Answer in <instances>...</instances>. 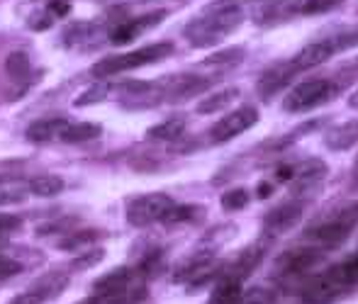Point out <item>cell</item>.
Listing matches in <instances>:
<instances>
[{"label":"cell","instance_id":"1","mask_svg":"<svg viewBox=\"0 0 358 304\" xmlns=\"http://www.w3.org/2000/svg\"><path fill=\"white\" fill-rule=\"evenodd\" d=\"M215 13L210 15H200V17L190 20L183 29V37L190 47L195 49H210L222 44L231 32L241 27L244 22V10L239 5H224L222 3L220 8L213 5Z\"/></svg>","mask_w":358,"mask_h":304},{"label":"cell","instance_id":"2","mask_svg":"<svg viewBox=\"0 0 358 304\" xmlns=\"http://www.w3.org/2000/svg\"><path fill=\"white\" fill-rule=\"evenodd\" d=\"M356 224H358V202H349V205L336 207L331 215L317 219L312 226H307L305 239L315 241L317 248H334L349 239Z\"/></svg>","mask_w":358,"mask_h":304},{"label":"cell","instance_id":"3","mask_svg":"<svg viewBox=\"0 0 358 304\" xmlns=\"http://www.w3.org/2000/svg\"><path fill=\"white\" fill-rule=\"evenodd\" d=\"M173 42H159V44H149V47L134 49L127 54H115V57H103L100 61H95L90 66V73L95 78H110V75L117 73H127V71L142 68L149 64H159V61L169 59L173 54Z\"/></svg>","mask_w":358,"mask_h":304},{"label":"cell","instance_id":"4","mask_svg":"<svg viewBox=\"0 0 358 304\" xmlns=\"http://www.w3.org/2000/svg\"><path fill=\"white\" fill-rule=\"evenodd\" d=\"M341 90V83H334L331 78H312V80H302V83L292 85L287 90V95L283 98V110L292 115L300 113H310L315 108L336 100Z\"/></svg>","mask_w":358,"mask_h":304},{"label":"cell","instance_id":"5","mask_svg":"<svg viewBox=\"0 0 358 304\" xmlns=\"http://www.w3.org/2000/svg\"><path fill=\"white\" fill-rule=\"evenodd\" d=\"M351 290H354V285H349L339 275V270L331 266L329 270L307 277L300 290V297L302 304H331V302H339L341 297H346Z\"/></svg>","mask_w":358,"mask_h":304},{"label":"cell","instance_id":"6","mask_svg":"<svg viewBox=\"0 0 358 304\" xmlns=\"http://www.w3.org/2000/svg\"><path fill=\"white\" fill-rule=\"evenodd\" d=\"M173 197L166 195V192H149V195H139L134 200H129L127 205V222L137 229L149 226L154 222L164 219L166 212L173 207Z\"/></svg>","mask_w":358,"mask_h":304},{"label":"cell","instance_id":"7","mask_svg":"<svg viewBox=\"0 0 358 304\" xmlns=\"http://www.w3.org/2000/svg\"><path fill=\"white\" fill-rule=\"evenodd\" d=\"M322 261H324V248H292V251H285L283 256H278L275 275L283 277V280H297V277L315 270Z\"/></svg>","mask_w":358,"mask_h":304},{"label":"cell","instance_id":"8","mask_svg":"<svg viewBox=\"0 0 358 304\" xmlns=\"http://www.w3.org/2000/svg\"><path fill=\"white\" fill-rule=\"evenodd\" d=\"M69 280H71L69 273L49 270V273H44L42 277H37L22 295H17L10 304H47V302L57 300V297L66 290Z\"/></svg>","mask_w":358,"mask_h":304},{"label":"cell","instance_id":"9","mask_svg":"<svg viewBox=\"0 0 358 304\" xmlns=\"http://www.w3.org/2000/svg\"><path fill=\"white\" fill-rule=\"evenodd\" d=\"M213 85H215V78H203V75H190V73L171 75V78L164 80L166 103H171V105L188 103V100L198 98V95H205Z\"/></svg>","mask_w":358,"mask_h":304},{"label":"cell","instance_id":"10","mask_svg":"<svg viewBox=\"0 0 358 304\" xmlns=\"http://www.w3.org/2000/svg\"><path fill=\"white\" fill-rule=\"evenodd\" d=\"M259 122V110L251 108V105H244V108L234 110V113L224 115L217 124L210 129V141L213 144H224V141H231L234 136L244 134L246 129Z\"/></svg>","mask_w":358,"mask_h":304},{"label":"cell","instance_id":"11","mask_svg":"<svg viewBox=\"0 0 358 304\" xmlns=\"http://www.w3.org/2000/svg\"><path fill=\"white\" fill-rule=\"evenodd\" d=\"M302 215H305V200L283 202L275 210L266 212L264 217L266 236H283L287 231H292L302 222Z\"/></svg>","mask_w":358,"mask_h":304},{"label":"cell","instance_id":"12","mask_svg":"<svg viewBox=\"0 0 358 304\" xmlns=\"http://www.w3.org/2000/svg\"><path fill=\"white\" fill-rule=\"evenodd\" d=\"M329 168L322 159H307L302 164L292 166V178H290V190L292 195H297V200H302V195H310L322 185V180L327 178Z\"/></svg>","mask_w":358,"mask_h":304},{"label":"cell","instance_id":"13","mask_svg":"<svg viewBox=\"0 0 358 304\" xmlns=\"http://www.w3.org/2000/svg\"><path fill=\"white\" fill-rule=\"evenodd\" d=\"M297 73H300V71L295 68L292 59L290 61H278V64L268 66V68L259 75V80H256V90H259V95L264 100H271L275 93L285 90L287 85L295 80Z\"/></svg>","mask_w":358,"mask_h":304},{"label":"cell","instance_id":"14","mask_svg":"<svg viewBox=\"0 0 358 304\" xmlns=\"http://www.w3.org/2000/svg\"><path fill=\"white\" fill-rule=\"evenodd\" d=\"M339 52V44H336L334 34L331 37H324V39H317V42H310L307 47H302L300 52L292 57V64L295 68L300 71H310V68H317V66L327 64L331 57H336Z\"/></svg>","mask_w":358,"mask_h":304},{"label":"cell","instance_id":"15","mask_svg":"<svg viewBox=\"0 0 358 304\" xmlns=\"http://www.w3.org/2000/svg\"><path fill=\"white\" fill-rule=\"evenodd\" d=\"M166 15H169L166 10H156V13L142 15V17H134V20H127V22L117 24V27L110 32V44H115V47H124V44L134 42L142 32L164 22Z\"/></svg>","mask_w":358,"mask_h":304},{"label":"cell","instance_id":"16","mask_svg":"<svg viewBox=\"0 0 358 304\" xmlns=\"http://www.w3.org/2000/svg\"><path fill=\"white\" fill-rule=\"evenodd\" d=\"M134 282H146V277L139 270H132V268H115V270L105 273L103 277L93 282V295H98L100 300H108V297L117 295L120 290L134 285Z\"/></svg>","mask_w":358,"mask_h":304},{"label":"cell","instance_id":"17","mask_svg":"<svg viewBox=\"0 0 358 304\" xmlns=\"http://www.w3.org/2000/svg\"><path fill=\"white\" fill-rule=\"evenodd\" d=\"M264 256H266V248L261 246V243H254V246L241 248V251L236 253L234 261L227 263V266H222L220 275L231 277V280L244 282L246 277H249L251 273H254L256 268L261 266V261H264Z\"/></svg>","mask_w":358,"mask_h":304},{"label":"cell","instance_id":"18","mask_svg":"<svg viewBox=\"0 0 358 304\" xmlns=\"http://www.w3.org/2000/svg\"><path fill=\"white\" fill-rule=\"evenodd\" d=\"M69 124H71V122L66 117L54 115V117L32 122V124L27 126V131H24V136H27V141H32V144H47V141L62 139V134L66 131Z\"/></svg>","mask_w":358,"mask_h":304},{"label":"cell","instance_id":"19","mask_svg":"<svg viewBox=\"0 0 358 304\" xmlns=\"http://www.w3.org/2000/svg\"><path fill=\"white\" fill-rule=\"evenodd\" d=\"M358 144V120H346L324 131V146L329 151H349Z\"/></svg>","mask_w":358,"mask_h":304},{"label":"cell","instance_id":"20","mask_svg":"<svg viewBox=\"0 0 358 304\" xmlns=\"http://www.w3.org/2000/svg\"><path fill=\"white\" fill-rule=\"evenodd\" d=\"M239 98V88H222L213 95H205L198 103V115H215L220 110H227L234 100Z\"/></svg>","mask_w":358,"mask_h":304},{"label":"cell","instance_id":"21","mask_svg":"<svg viewBox=\"0 0 358 304\" xmlns=\"http://www.w3.org/2000/svg\"><path fill=\"white\" fill-rule=\"evenodd\" d=\"M217 280L213 295H210V302L208 304H236L244 295L241 290V282L239 280H231V277H224V275H217Z\"/></svg>","mask_w":358,"mask_h":304},{"label":"cell","instance_id":"22","mask_svg":"<svg viewBox=\"0 0 358 304\" xmlns=\"http://www.w3.org/2000/svg\"><path fill=\"white\" fill-rule=\"evenodd\" d=\"M185 131V120L183 117H169L161 124H154L146 129V139L149 141H176L178 136H183Z\"/></svg>","mask_w":358,"mask_h":304},{"label":"cell","instance_id":"23","mask_svg":"<svg viewBox=\"0 0 358 304\" xmlns=\"http://www.w3.org/2000/svg\"><path fill=\"white\" fill-rule=\"evenodd\" d=\"M205 217L203 205H173L164 215V224L176 226V224H190V222H200Z\"/></svg>","mask_w":358,"mask_h":304},{"label":"cell","instance_id":"24","mask_svg":"<svg viewBox=\"0 0 358 304\" xmlns=\"http://www.w3.org/2000/svg\"><path fill=\"white\" fill-rule=\"evenodd\" d=\"M29 192L37 197H57L59 192H64L66 182H64L62 175H54V173H42L37 178H32L27 182Z\"/></svg>","mask_w":358,"mask_h":304},{"label":"cell","instance_id":"25","mask_svg":"<svg viewBox=\"0 0 358 304\" xmlns=\"http://www.w3.org/2000/svg\"><path fill=\"white\" fill-rule=\"evenodd\" d=\"M103 134V126L93 122H80V124H69L66 131L62 134V141L66 144H80V141H93Z\"/></svg>","mask_w":358,"mask_h":304},{"label":"cell","instance_id":"26","mask_svg":"<svg viewBox=\"0 0 358 304\" xmlns=\"http://www.w3.org/2000/svg\"><path fill=\"white\" fill-rule=\"evenodd\" d=\"M103 236V231L100 229H83V231H69L66 236H64L62 241H59V248H64V251H80L83 246H90V243H95Z\"/></svg>","mask_w":358,"mask_h":304},{"label":"cell","instance_id":"27","mask_svg":"<svg viewBox=\"0 0 358 304\" xmlns=\"http://www.w3.org/2000/svg\"><path fill=\"white\" fill-rule=\"evenodd\" d=\"M29 195V187L24 182H10L0 178V207L22 205Z\"/></svg>","mask_w":358,"mask_h":304},{"label":"cell","instance_id":"28","mask_svg":"<svg viewBox=\"0 0 358 304\" xmlns=\"http://www.w3.org/2000/svg\"><path fill=\"white\" fill-rule=\"evenodd\" d=\"M249 202H251V195L246 187H231V190L222 192L220 205L224 212H241Z\"/></svg>","mask_w":358,"mask_h":304},{"label":"cell","instance_id":"29","mask_svg":"<svg viewBox=\"0 0 358 304\" xmlns=\"http://www.w3.org/2000/svg\"><path fill=\"white\" fill-rule=\"evenodd\" d=\"M108 93H110V83H95V85H90L88 90H83V93L78 95V98L73 100V108H88V105H98V103H103L105 98H108Z\"/></svg>","mask_w":358,"mask_h":304},{"label":"cell","instance_id":"30","mask_svg":"<svg viewBox=\"0 0 358 304\" xmlns=\"http://www.w3.org/2000/svg\"><path fill=\"white\" fill-rule=\"evenodd\" d=\"M5 71L10 78H24L29 73V57L24 52H13L5 59Z\"/></svg>","mask_w":358,"mask_h":304},{"label":"cell","instance_id":"31","mask_svg":"<svg viewBox=\"0 0 358 304\" xmlns=\"http://www.w3.org/2000/svg\"><path fill=\"white\" fill-rule=\"evenodd\" d=\"M105 258V251L103 248H90V251H80V256H76L69 268L71 270H88V268H95L100 261Z\"/></svg>","mask_w":358,"mask_h":304},{"label":"cell","instance_id":"32","mask_svg":"<svg viewBox=\"0 0 358 304\" xmlns=\"http://www.w3.org/2000/svg\"><path fill=\"white\" fill-rule=\"evenodd\" d=\"M244 47H231V49H224V52H217L215 57L205 59L203 64L205 66H231V64H239L244 61Z\"/></svg>","mask_w":358,"mask_h":304},{"label":"cell","instance_id":"33","mask_svg":"<svg viewBox=\"0 0 358 304\" xmlns=\"http://www.w3.org/2000/svg\"><path fill=\"white\" fill-rule=\"evenodd\" d=\"M341 3H344V0H305V3L297 8V13L307 15V17H312V15H324V13H331L334 8H339Z\"/></svg>","mask_w":358,"mask_h":304},{"label":"cell","instance_id":"34","mask_svg":"<svg viewBox=\"0 0 358 304\" xmlns=\"http://www.w3.org/2000/svg\"><path fill=\"white\" fill-rule=\"evenodd\" d=\"M20 273H22V266L17 261H13L8 256H0V280H8V277H15Z\"/></svg>","mask_w":358,"mask_h":304},{"label":"cell","instance_id":"35","mask_svg":"<svg viewBox=\"0 0 358 304\" xmlns=\"http://www.w3.org/2000/svg\"><path fill=\"white\" fill-rule=\"evenodd\" d=\"M27 24H29V29H34V32H47V29L54 24V17L49 13H42V15L37 13L27 20Z\"/></svg>","mask_w":358,"mask_h":304},{"label":"cell","instance_id":"36","mask_svg":"<svg viewBox=\"0 0 358 304\" xmlns=\"http://www.w3.org/2000/svg\"><path fill=\"white\" fill-rule=\"evenodd\" d=\"M76 219H66V222H49V224H39L37 226V236H49L57 234V231H66V226H71Z\"/></svg>","mask_w":358,"mask_h":304},{"label":"cell","instance_id":"37","mask_svg":"<svg viewBox=\"0 0 358 304\" xmlns=\"http://www.w3.org/2000/svg\"><path fill=\"white\" fill-rule=\"evenodd\" d=\"M47 13L52 15V17H66V15L71 13V3H66V0H49Z\"/></svg>","mask_w":358,"mask_h":304},{"label":"cell","instance_id":"38","mask_svg":"<svg viewBox=\"0 0 358 304\" xmlns=\"http://www.w3.org/2000/svg\"><path fill=\"white\" fill-rule=\"evenodd\" d=\"M22 224V219L15 215H8V212H0V234H8V231L17 229Z\"/></svg>","mask_w":358,"mask_h":304},{"label":"cell","instance_id":"39","mask_svg":"<svg viewBox=\"0 0 358 304\" xmlns=\"http://www.w3.org/2000/svg\"><path fill=\"white\" fill-rule=\"evenodd\" d=\"M275 190V182H268V180H264L259 187H256V195L261 197V200H266V197H271V192Z\"/></svg>","mask_w":358,"mask_h":304},{"label":"cell","instance_id":"40","mask_svg":"<svg viewBox=\"0 0 358 304\" xmlns=\"http://www.w3.org/2000/svg\"><path fill=\"white\" fill-rule=\"evenodd\" d=\"M76 304H103V300H100L98 295H93V297H85V300L76 302Z\"/></svg>","mask_w":358,"mask_h":304},{"label":"cell","instance_id":"41","mask_svg":"<svg viewBox=\"0 0 358 304\" xmlns=\"http://www.w3.org/2000/svg\"><path fill=\"white\" fill-rule=\"evenodd\" d=\"M349 108H354V110H358V88L354 90V93L349 95Z\"/></svg>","mask_w":358,"mask_h":304},{"label":"cell","instance_id":"42","mask_svg":"<svg viewBox=\"0 0 358 304\" xmlns=\"http://www.w3.org/2000/svg\"><path fill=\"white\" fill-rule=\"evenodd\" d=\"M8 246V234H0V248Z\"/></svg>","mask_w":358,"mask_h":304},{"label":"cell","instance_id":"43","mask_svg":"<svg viewBox=\"0 0 358 304\" xmlns=\"http://www.w3.org/2000/svg\"><path fill=\"white\" fill-rule=\"evenodd\" d=\"M354 187H358V173H356V178H354Z\"/></svg>","mask_w":358,"mask_h":304},{"label":"cell","instance_id":"44","mask_svg":"<svg viewBox=\"0 0 358 304\" xmlns=\"http://www.w3.org/2000/svg\"><path fill=\"white\" fill-rule=\"evenodd\" d=\"M356 164H358V156H356Z\"/></svg>","mask_w":358,"mask_h":304}]
</instances>
